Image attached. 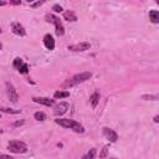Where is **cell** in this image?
Here are the masks:
<instances>
[{"label": "cell", "mask_w": 159, "mask_h": 159, "mask_svg": "<svg viewBox=\"0 0 159 159\" xmlns=\"http://www.w3.org/2000/svg\"><path fill=\"white\" fill-rule=\"evenodd\" d=\"M107 153H108V146H104L102 148V153L99 154V158L101 159H104L106 157H107Z\"/></svg>", "instance_id": "cell-21"}, {"label": "cell", "mask_w": 159, "mask_h": 159, "mask_svg": "<svg viewBox=\"0 0 159 159\" xmlns=\"http://www.w3.org/2000/svg\"><path fill=\"white\" fill-rule=\"evenodd\" d=\"M63 19L67 20V21H77L76 14L73 11H71V10H68V11H66L65 14H63Z\"/></svg>", "instance_id": "cell-14"}, {"label": "cell", "mask_w": 159, "mask_h": 159, "mask_svg": "<svg viewBox=\"0 0 159 159\" xmlns=\"http://www.w3.org/2000/svg\"><path fill=\"white\" fill-rule=\"evenodd\" d=\"M92 77V72H82V73H78V75H75L71 80H68L63 83V87H72L75 84H78V83H82L84 81H87Z\"/></svg>", "instance_id": "cell-2"}, {"label": "cell", "mask_w": 159, "mask_h": 159, "mask_svg": "<svg viewBox=\"0 0 159 159\" xmlns=\"http://www.w3.org/2000/svg\"><path fill=\"white\" fill-rule=\"evenodd\" d=\"M44 44H45V46H46V49L47 50H54L55 49V40H54V38L50 35V34H47V35H45V38H44Z\"/></svg>", "instance_id": "cell-11"}, {"label": "cell", "mask_w": 159, "mask_h": 159, "mask_svg": "<svg viewBox=\"0 0 159 159\" xmlns=\"http://www.w3.org/2000/svg\"><path fill=\"white\" fill-rule=\"evenodd\" d=\"M42 4H44V1H36V3L30 4V6L31 8H38V6H40V5H42Z\"/></svg>", "instance_id": "cell-24"}, {"label": "cell", "mask_w": 159, "mask_h": 159, "mask_svg": "<svg viewBox=\"0 0 159 159\" xmlns=\"http://www.w3.org/2000/svg\"><path fill=\"white\" fill-rule=\"evenodd\" d=\"M8 149L15 154H23V153L28 152V146L21 141H10L8 144Z\"/></svg>", "instance_id": "cell-3"}, {"label": "cell", "mask_w": 159, "mask_h": 159, "mask_svg": "<svg viewBox=\"0 0 159 159\" xmlns=\"http://www.w3.org/2000/svg\"><path fill=\"white\" fill-rule=\"evenodd\" d=\"M11 30H13V33L15 35H18V36H25L26 35V31L24 29V26L21 25L20 23H18V21L11 23Z\"/></svg>", "instance_id": "cell-8"}, {"label": "cell", "mask_w": 159, "mask_h": 159, "mask_svg": "<svg viewBox=\"0 0 159 159\" xmlns=\"http://www.w3.org/2000/svg\"><path fill=\"white\" fill-rule=\"evenodd\" d=\"M33 99H34V102L44 104V106H46V107H52L55 103L54 99H50V98H46V97H34Z\"/></svg>", "instance_id": "cell-10"}, {"label": "cell", "mask_w": 159, "mask_h": 159, "mask_svg": "<svg viewBox=\"0 0 159 159\" xmlns=\"http://www.w3.org/2000/svg\"><path fill=\"white\" fill-rule=\"evenodd\" d=\"M24 63H25V62H24L23 60H21L20 57H16V59L14 60V63H13V66H14L15 68H16V70H19V68H20L21 66H23Z\"/></svg>", "instance_id": "cell-19"}, {"label": "cell", "mask_w": 159, "mask_h": 159, "mask_svg": "<svg viewBox=\"0 0 159 159\" xmlns=\"http://www.w3.org/2000/svg\"><path fill=\"white\" fill-rule=\"evenodd\" d=\"M5 4H6V3H5V1H0V6H4Z\"/></svg>", "instance_id": "cell-29"}, {"label": "cell", "mask_w": 159, "mask_h": 159, "mask_svg": "<svg viewBox=\"0 0 159 159\" xmlns=\"http://www.w3.org/2000/svg\"><path fill=\"white\" fill-rule=\"evenodd\" d=\"M99 98H101V93H99L98 89H96V91L92 93L91 98H89V101H91L92 108H96V107H97V104H98V102H99Z\"/></svg>", "instance_id": "cell-12"}, {"label": "cell", "mask_w": 159, "mask_h": 159, "mask_svg": "<svg viewBox=\"0 0 159 159\" xmlns=\"http://www.w3.org/2000/svg\"><path fill=\"white\" fill-rule=\"evenodd\" d=\"M34 117H35V119H36V121L44 122V121L46 119V114H45L44 112H36V113L34 114Z\"/></svg>", "instance_id": "cell-18"}, {"label": "cell", "mask_w": 159, "mask_h": 159, "mask_svg": "<svg viewBox=\"0 0 159 159\" xmlns=\"http://www.w3.org/2000/svg\"><path fill=\"white\" fill-rule=\"evenodd\" d=\"M109 159H117V158H109Z\"/></svg>", "instance_id": "cell-31"}, {"label": "cell", "mask_w": 159, "mask_h": 159, "mask_svg": "<svg viewBox=\"0 0 159 159\" xmlns=\"http://www.w3.org/2000/svg\"><path fill=\"white\" fill-rule=\"evenodd\" d=\"M52 10H54L55 13H61V11H63L62 6H61V5H59V4H55L54 6H52Z\"/></svg>", "instance_id": "cell-23"}, {"label": "cell", "mask_w": 159, "mask_h": 159, "mask_svg": "<svg viewBox=\"0 0 159 159\" xmlns=\"http://www.w3.org/2000/svg\"><path fill=\"white\" fill-rule=\"evenodd\" d=\"M20 73H28L29 72V66L28 65H26V63H24V65L23 66H21L20 68H19V70H18Z\"/></svg>", "instance_id": "cell-22"}, {"label": "cell", "mask_w": 159, "mask_h": 159, "mask_svg": "<svg viewBox=\"0 0 159 159\" xmlns=\"http://www.w3.org/2000/svg\"><path fill=\"white\" fill-rule=\"evenodd\" d=\"M149 20L153 24H158L159 23V11L158 10H150L149 11Z\"/></svg>", "instance_id": "cell-13"}, {"label": "cell", "mask_w": 159, "mask_h": 159, "mask_svg": "<svg viewBox=\"0 0 159 159\" xmlns=\"http://www.w3.org/2000/svg\"><path fill=\"white\" fill-rule=\"evenodd\" d=\"M154 122H155V123H158V122H159V116H155V117H154Z\"/></svg>", "instance_id": "cell-28"}, {"label": "cell", "mask_w": 159, "mask_h": 159, "mask_svg": "<svg viewBox=\"0 0 159 159\" xmlns=\"http://www.w3.org/2000/svg\"><path fill=\"white\" fill-rule=\"evenodd\" d=\"M46 20L49 21V23H52V24L55 25L56 35H57V36H62L63 34H65V28H63V25H62V23H61L60 18L55 16V15L49 14V15H46Z\"/></svg>", "instance_id": "cell-4"}, {"label": "cell", "mask_w": 159, "mask_h": 159, "mask_svg": "<svg viewBox=\"0 0 159 159\" xmlns=\"http://www.w3.org/2000/svg\"><path fill=\"white\" fill-rule=\"evenodd\" d=\"M3 133V129H0V134H1Z\"/></svg>", "instance_id": "cell-30"}, {"label": "cell", "mask_w": 159, "mask_h": 159, "mask_svg": "<svg viewBox=\"0 0 159 159\" xmlns=\"http://www.w3.org/2000/svg\"><path fill=\"white\" fill-rule=\"evenodd\" d=\"M68 103L67 102H61V103H59L55 107V109H54V114L55 116H62V114H65L66 112H67V109H68Z\"/></svg>", "instance_id": "cell-9"}, {"label": "cell", "mask_w": 159, "mask_h": 159, "mask_svg": "<svg viewBox=\"0 0 159 159\" xmlns=\"http://www.w3.org/2000/svg\"><path fill=\"white\" fill-rule=\"evenodd\" d=\"M103 134H104V137H106V138H107L111 143L117 142V139H118V134L116 133L113 129L107 128V127H104V128H103Z\"/></svg>", "instance_id": "cell-7"}, {"label": "cell", "mask_w": 159, "mask_h": 159, "mask_svg": "<svg viewBox=\"0 0 159 159\" xmlns=\"http://www.w3.org/2000/svg\"><path fill=\"white\" fill-rule=\"evenodd\" d=\"M142 99H146V101H157L158 96H155V94H143Z\"/></svg>", "instance_id": "cell-20"}, {"label": "cell", "mask_w": 159, "mask_h": 159, "mask_svg": "<svg viewBox=\"0 0 159 159\" xmlns=\"http://www.w3.org/2000/svg\"><path fill=\"white\" fill-rule=\"evenodd\" d=\"M0 112L10 113V114H19V113H21V109H13V108H6V107H0Z\"/></svg>", "instance_id": "cell-16"}, {"label": "cell", "mask_w": 159, "mask_h": 159, "mask_svg": "<svg viewBox=\"0 0 159 159\" xmlns=\"http://www.w3.org/2000/svg\"><path fill=\"white\" fill-rule=\"evenodd\" d=\"M0 34H1V29H0Z\"/></svg>", "instance_id": "cell-32"}, {"label": "cell", "mask_w": 159, "mask_h": 159, "mask_svg": "<svg viewBox=\"0 0 159 159\" xmlns=\"http://www.w3.org/2000/svg\"><path fill=\"white\" fill-rule=\"evenodd\" d=\"M10 3L14 4V5H20V4H21L20 0H13V1H10Z\"/></svg>", "instance_id": "cell-27"}, {"label": "cell", "mask_w": 159, "mask_h": 159, "mask_svg": "<svg viewBox=\"0 0 159 159\" xmlns=\"http://www.w3.org/2000/svg\"><path fill=\"white\" fill-rule=\"evenodd\" d=\"M6 94H8V97H9V99L11 101V102H18V99H19V94H18V92H16V89H15V87L13 86L10 82H6Z\"/></svg>", "instance_id": "cell-6"}, {"label": "cell", "mask_w": 159, "mask_h": 159, "mask_svg": "<svg viewBox=\"0 0 159 159\" xmlns=\"http://www.w3.org/2000/svg\"><path fill=\"white\" fill-rule=\"evenodd\" d=\"M68 96H70V92H68V91H56V92L54 93V98H56V99L66 98V97H68Z\"/></svg>", "instance_id": "cell-15"}, {"label": "cell", "mask_w": 159, "mask_h": 159, "mask_svg": "<svg viewBox=\"0 0 159 159\" xmlns=\"http://www.w3.org/2000/svg\"><path fill=\"white\" fill-rule=\"evenodd\" d=\"M21 124H24V121H23V119H21V121H16V122H15V123H14V126H15V127L21 126Z\"/></svg>", "instance_id": "cell-26"}, {"label": "cell", "mask_w": 159, "mask_h": 159, "mask_svg": "<svg viewBox=\"0 0 159 159\" xmlns=\"http://www.w3.org/2000/svg\"><path fill=\"white\" fill-rule=\"evenodd\" d=\"M96 148H92V149H89V152L87 153V154H84L81 159H94V157H96Z\"/></svg>", "instance_id": "cell-17"}, {"label": "cell", "mask_w": 159, "mask_h": 159, "mask_svg": "<svg viewBox=\"0 0 159 159\" xmlns=\"http://www.w3.org/2000/svg\"><path fill=\"white\" fill-rule=\"evenodd\" d=\"M0 159H14V158L10 155H6V154H0Z\"/></svg>", "instance_id": "cell-25"}, {"label": "cell", "mask_w": 159, "mask_h": 159, "mask_svg": "<svg viewBox=\"0 0 159 159\" xmlns=\"http://www.w3.org/2000/svg\"><path fill=\"white\" fill-rule=\"evenodd\" d=\"M89 47H91V44L84 41V42H78V44L70 45L67 49L70 51H73V52H83V51L89 50Z\"/></svg>", "instance_id": "cell-5"}, {"label": "cell", "mask_w": 159, "mask_h": 159, "mask_svg": "<svg viewBox=\"0 0 159 159\" xmlns=\"http://www.w3.org/2000/svg\"><path fill=\"white\" fill-rule=\"evenodd\" d=\"M55 122L59 126L63 127V128H70L72 131L77 132V133H83L84 128L83 126H81L78 122L73 121V119H68V118H59V119H55Z\"/></svg>", "instance_id": "cell-1"}]
</instances>
